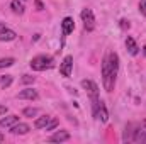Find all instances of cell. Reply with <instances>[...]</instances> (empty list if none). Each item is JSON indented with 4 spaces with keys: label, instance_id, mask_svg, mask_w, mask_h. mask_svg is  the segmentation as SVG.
Listing matches in <instances>:
<instances>
[{
    "label": "cell",
    "instance_id": "obj_1",
    "mask_svg": "<svg viewBox=\"0 0 146 144\" xmlns=\"http://www.w3.org/2000/svg\"><path fill=\"white\" fill-rule=\"evenodd\" d=\"M53 66H54V59L51 56H46V54H39L31 59V68L34 71H44V70H49Z\"/></svg>",
    "mask_w": 146,
    "mask_h": 144
},
{
    "label": "cell",
    "instance_id": "obj_2",
    "mask_svg": "<svg viewBox=\"0 0 146 144\" xmlns=\"http://www.w3.org/2000/svg\"><path fill=\"white\" fill-rule=\"evenodd\" d=\"M115 76H117V75L112 73V70L109 68V63H107V58H106L104 63H102V83H104V88H106L107 92H112V90H114Z\"/></svg>",
    "mask_w": 146,
    "mask_h": 144
},
{
    "label": "cell",
    "instance_id": "obj_3",
    "mask_svg": "<svg viewBox=\"0 0 146 144\" xmlns=\"http://www.w3.org/2000/svg\"><path fill=\"white\" fill-rule=\"evenodd\" d=\"M92 108H94V117L102 120V122H107L109 120V112L107 107L102 100H92Z\"/></svg>",
    "mask_w": 146,
    "mask_h": 144
},
{
    "label": "cell",
    "instance_id": "obj_4",
    "mask_svg": "<svg viewBox=\"0 0 146 144\" xmlns=\"http://www.w3.org/2000/svg\"><path fill=\"white\" fill-rule=\"evenodd\" d=\"M80 17L83 20V27L87 31H94L95 29V15H94V12L90 9H83L82 14H80Z\"/></svg>",
    "mask_w": 146,
    "mask_h": 144
},
{
    "label": "cell",
    "instance_id": "obj_5",
    "mask_svg": "<svg viewBox=\"0 0 146 144\" xmlns=\"http://www.w3.org/2000/svg\"><path fill=\"white\" fill-rule=\"evenodd\" d=\"M82 87L87 90L90 100H99V87H97V83H94L92 80H82Z\"/></svg>",
    "mask_w": 146,
    "mask_h": 144
},
{
    "label": "cell",
    "instance_id": "obj_6",
    "mask_svg": "<svg viewBox=\"0 0 146 144\" xmlns=\"http://www.w3.org/2000/svg\"><path fill=\"white\" fill-rule=\"evenodd\" d=\"M72 68H73V56H65V59H63V63L60 66V73L65 78H68L72 75Z\"/></svg>",
    "mask_w": 146,
    "mask_h": 144
},
{
    "label": "cell",
    "instance_id": "obj_7",
    "mask_svg": "<svg viewBox=\"0 0 146 144\" xmlns=\"http://www.w3.org/2000/svg\"><path fill=\"white\" fill-rule=\"evenodd\" d=\"M37 97V92L34 88H24L22 92H19L17 93V98H21V100H36Z\"/></svg>",
    "mask_w": 146,
    "mask_h": 144
},
{
    "label": "cell",
    "instance_id": "obj_8",
    "mask_svg": "<svg viewBox=\"0 0 146 144\" xmlns=\"http://www.w3.org/2000/svg\"><path fill=\"white\" fill-rule=\"evenodd\" d=\"M29 131H31V127H29L27 124H24V122H17V124H14V126L10 127V132H12V134H19V136L27 134Z\"/></svg>",
    "mask_w": 146,
    "mask_h": 144
},
{
    "label": "cell",
    "instance_id": "obj_9",
    "mask_svg": "<svg viewBox=\"0 0 146 144\" xmlns=\"http://www.w3.org/2000/svg\"><path fill=\"white\" fill-rule=\"evenodd\" d=\"M68 139H70V132H68V131H56V132L49 137L51 143H63V141H68Z\"/></svg>",
    "mask_w": 146,
    "mask_h": 144
},
{
    "label": "cell",
    "instance_id": "obj_10",
    "mask_svg": "<svg viewBox=\"0 0 146 144\" xmlns=\"http://www.w3.org/2000/svg\"><path fill=\"white\" fill-rule=\"evenodd\" d=\"M73 29H75L73 19H72V17H65V19H63V22H61V31H63V34H65V36L72 34Z\"/></svg>",
    "mask_w": 146,
    "mask_h": 144
},
{
    "label": "cell",
    "instance_id": "obj_11",
    "mask_svg": "<svg viewBox=\"0 0 146 144\" xmlns=\"http://www.w3.org/2000/svg\"><path fill=\"white\" fill-rule=\"evenodd\" d=\"M17 122H19V115H7V117L0 119V127H12Z\"/></svg>",
    "mask_w": 146,
    "mask_h": 144
},
{
    "label": "cell",
    "instance_id": "obj_12",
    "mask_svg": "<svg viewBox=\"0 0 146 144\" xmlns=\"http://www.w3.org/2000/svg\"><path fill=\"white\" fill-rule=\"evenodd\" d=\"M126 48H127L129 54H133V56H136L139 53V48H138V44L133 37H126Z\"/></svg>",
    "mask_w": 146,
    "mask_h": 144
},
{
    "label": "cell",
    "instance_id": "obj_13",
    "mask_svg": "<svg viewBox=\"0 0 146 144\" xmlns=\"http://www.w3.org/2000/svg\"><path fill=\"white\" fill-rule=\"evenodd\" d=\"M17 37V34L12 31V29H3V31H0V42H3V41H14Z\"/></svg>",
    "mask_w": 146,
    "mask_h": 144
},
{
    "label": "cell",
    "instance_id": "obj_14",
    "mask_svg": "<svg viewBox=\"0 0 146 144\" xmlns=\"http://www.w3.org/2000/svg\"><path fill=\"white\" fill-rule=\"evenodd\" d=\"M53 117L51 115H42V117H37L36 122H34V127L36 129H44L48 124H49V120H51Z\"/></svg>",
    "mask_w": 146,
    "mask_h": 144
},
{
    "label": "cell",
    "instance_id": "obj_15",
    "mask_svg": "<svg viewBox=\"0 0 146 144\" xmlns=\"http://www.w3.org/2000/svg\"><path fill=\"white\" fill-rule=\"evenodd\" d=\"M10 7H12L14 14H19V15L24 14V5H22L21 0H12V2H10Z\"/></svg>",
    "mask_w": 146,
    "mask_h": 144
},
{
    "label": "cell",
    "instance_id": "obj_16",
    "mask_svg": "<svg viewBox=\"0 0 146 144\" xmlns=\"http://www.w3.org/2000/svg\"><path fill=\"white\" fill-rule=\"evenodd\" d=\"M12 75H5V76H2L0 78V87L2 88H7V87H10V83H12Z\"/></svg>",
    "mask_w": 146,
    "mask_h": 144
},
{
    "label": "cell",
    "instance_id": "obj_17",
    "mask_svg": "<svg viewBox=\"0 0 146 144\" xmlns=\"http://www.w3.org/2000/svg\"><path fill=\"white\" fill-rule=\"evenodd\" d=\"M14 63H15L14 58H2V59H0V68H9V66H12Z\"/></svg>",
    "mask_w": 146,
    "mask_h": 144
},
{
    "label": "cell",
    "instance_id": "obj_18",
    "mask_svg": "<svg viewBox=\"0 0 146 144\" xmlns=\"http://www.w3.org/2000/svg\"><path fill=\"white\" fill-rule=\"evenodd\" d=\"M22 114H24L26 117H36L37 114H39V110L34 108V107H27V108H24V110H22Z\"/></svg>",
    "mask_w": 146,
    "mask_h": 144
},
{
    "label": "cell",
    "instance_id": "obj_19",
    "mask_svg": "<svg viewBox=\"0 0 146 144\" xmlns=\"http://www.w3.org/2000/svg\"><path fill=\"white\" fill-rule=\"evenodd\" d=\"M58 124H60V122H58V119H51V120H49V124H48L44 129H46V131H53V129H56V127H58Z\"/></svg>",
    "mask_w": 146,
    "mask_h": 144
},
{
    "label": "cell",
    "instance_id": "obj_20",
    "mask_svg": "<svg viewBox=\"0 0 146 144\" xmlns=\"http://www.w3.org/2000/svg\"><path fill=\"white\" fill-rule=\"evenodd\" d=\"M21 81H22V83H34V76H31V75H24V76L21 78Z\"/></svg>",
    "mask_w": 146,
    "mask_h": 144
},
{
    "label": "cell",
    "instance_id": "obj_21",
    "mask_svg": "<svg viewBox=\"0 0 146 144\" xmlns=\"http://www.w3.org/2000/svg\"><path fill=\"white\" fill-rule=\"evenodd\" d=\"M139 12L146 17V0H141V2H139Z\"/></svg>",
    "mask_w": 146,
    "mask_h": 144
},
{
    "label": "cell",
    "instance_id": "obj_22",
    "mask_svg": "<svg viewBox=\"0 0 146 144\" xmlns=\"http://www.w3.org/2000/svg\"><path fill=\"white\" fill-rule=\"evenodd\" d=\"M131 27V24H129V20H126V19H122L121 20V29H129Z\"/></svg>",
    "mask_w": 146,
    "mask_h": 144
},
{
    "label": "cell",
    "instance_id": "obj_23",
    "mask_svg": "<svg viewBox=\"0 0 146 144\" xmlns=\"http://www.w3.org/2000/svg\"><path fill=\"white\" fill-rule=\"evenodd\" d=\"M7 110H9V108L5 107V105H0V115H5V114H7Z\"/></svg>",
    "mask_w": 146,
    "mask_h": 144
},
{
    "label": "cell",
    "instance_id": "obj_24",
    "mask_svg": "<svg viewBox=\"0 0 146 144\" xmlns=\"http://www.w3.org/2000/svg\"><path fill=\"white\" fill-rule=\"evenodd\" d=\"M36 5H37V10H42V9H44L42 3H41V0H36Z\"/></svg>",
    "mask_w": 146,
    "mask_h": 144
},
{
    "label": "cell",
    "instance_id": "obj_25",
    "mask_svg": "<svg viewBox=\"0 0 146 144\" xmlns=\"http://www.w3.org/2000/svg\"><path fill=\"white\" fill-rule=\"evenodd\" d=\"M3 141H5V136H3V134L0 132V143H3Z\"/></svg>",
    "mask_w": 146,
    "mask_h": 144
},
{
    "label": "cell",
    "instance_id": "obj_26",
    "mask_svg": "<svg viewBox=\"0 0 146 144\" xmlns=\"http://www.w3.org/2000/svg\"><path fill=\"white\" fill-rule=\"evenodd\" d=\"M3 29H5V24H3V22H0V31H3Z\"/></svg>",
    "mask_w": 146,
    "mask_h": 144
},
{
    "label": "cell",
    "instance_id": "obj_27",
    "mask_svg": "<svg viewBox=\"0 0 146 144\" xmlns=\"http://www.w3.org/2000/svg\"><path fill=\"white\" fill-rule=\"evenodd\" d=\"M143 54H145V56H146V46H145V48H143Z\"/></svg>",
    "mask_w": 146,
    "mask_h": 144
}]
</instances>
